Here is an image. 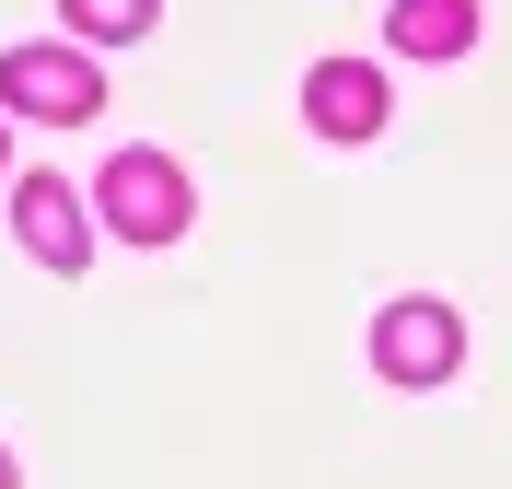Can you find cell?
Here are the masks:
<instances>
[{
    "label": "cell",
    "mask_w": 512,
    "mask_h": 489,
    "mask_svg": "<svg viewBox=\"0 0 512 489\" xmlns=\"http://www.w3.org/2000/svg\"><path fill=\"white\" fill-rule=\"evenodd\" d=\"M105 105V70L70 59V47H0V117H35V129H82Z\"/></svg>",
    "instance_id": "1"
},
{
    "label": "cell",
    "mask_w": 512,
    "mask_h": 489,
    "mask_svg": "<svg viewBox=\"0 0 512 489\" xmlns=\"http://www.w3.org/2000/svg\"><path fill=\"white\" fill-rule=\"evenodd\" d=\"M94 210L128 233V245H175V233H187V175H175L163 152H117V163H105V198H94Z\"/></svg>",
    "instance_id": "3"
},
{
    "label": "cell",
    "mask_w": 512,
    "mask_h": 489,
    "mask_svg": "<svg viewBox=\"0 0 512 489\" xmlns=\"http://www.w3.org/2000/svg\"><path fill=\"white\" fill-rule=\"evenodd\" d=\"M303 117H315V140L361 152V140L384 129V70H373V59H315V82H303Z\"/></svg>",
    "instance_id": "5"
},
{
    "label": "cell",
    "mask_w": 512,
    "mask_h": 489,
    "mask_svg": "<svg viewBox=\"0 0 512 489\" xmlns=\"http://www.w3.org/2000/svg\"><path fill=\"white\" fill-rule=\"evenodd\" d=\"M12 233H24L35 268H82L94 257V210L70 198V175H24V187H12Z\"/></svg>",
    "instance_id": "4"
},
{
    "label": "cell",
    "mask_w": 512,
    "mask_h": 489,
    "mask_svg": "<svg viewBox=\"0 0 512 489\" xmlns=\"http://www.w3.org/2000/svg\"><path fill=\"white\" fill-rule=\"evenodd\" d=\"M0 163H12V117H0Z\"/></svg>",
    "instance_id": "8"
},
{
    "label": "cell",
    "mask_w": 512,
    "mask_h": 489,
    "mask_svg": "<svg viewBox=\"0 0 512 489\" xmlns=\"http://www.w3.org/2000/svg\"><path fill=\"white\" fill-rule=\"evenodd\" d=\"M0 489H12V455H0Z\"/></svg>",
    "instance_id": "9"
},
{
    "label": "cell",
    "mask_w": 512,
    "mask_h": 489,
    "mask_svg": "<svg viewBox=\"0 0 512 489\" xmlns=\"http://www.w3.org/2000/svg\"><path fill=\"white\" fill-rule=\"evenodd\" d=\"M59 12H70V35H94V47H117V35H140V24H152L163 0H59Z\"/></svg>",
    "instance_id": "7"
},
{
    "label": "cell",
    "mask_w": 512,
    "mask_h": 489,
    "mask_svg": "<svg viewBox=\"0 0 512 489\" xmlns=\"http://www.w3.org/2000/svg\"><path fill=\"white\" fill-rule=\"evenodd\" d=\"M454 361H466V315H454V303L408 292V303L373 315V373H384V385H443Z\"/></svg>",
    "instance_id": "2"
},
{
    "label": "cell",
    "mask_w": 512,
    "mask_h": 489,
    "mask_svg": "<svg viewBox=\"0 0 512 489\" xmlns=\"http://www.w3.org/2000/svg\"><path fill=\"white\" fill-rule=\"evenodd\" d=\"M384 35H396V59H466V47H478V0H396V12H384Z\"/></svg>",
    "instance_id": "6"
}]
</instances>
